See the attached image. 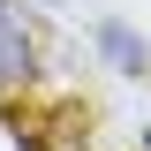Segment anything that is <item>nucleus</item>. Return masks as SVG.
Wrapping results in <instances>:
<instances>
[{
	"instance_id": "f257e3e1",
	"label": "nucleus",
	"mask_w": 151,
	"mask_h": 151,
	"mask_svg": "<svg viewBox=\"0 0 151 151\" xmlns=\"http://www.w3.org/2000/svg\"><path fill=\"white\" fill-rule=\"evenodd\" d=\"M30 60H38V53H30V30H23V15L0 0V83H23Z\"/></svg>"
},
{
	"instance_id": "f03ea898",
	"label": "nucleus",
	"mask_w": 151,
	"mask_h": 151,
	"mask_svg": "<svg viewBox=\"0 0 151 151\" xmlns=\"http://www.w3.org/2000/svg\"><path fill=\"white\" fill-rule=\"evenodd\" d=\"M98 45H106V60H113V68H121V76H144V38H136L129 30V23H98Z\"/></svg>"
},
{
	"instance_id": "7ed1b4c3",
	"label": "nucleus",
	"mask_w": 151,
	"mask_h": 151,
	"mask_svg": "<svg viewBox=\"0 0 151 151\" xmlns=\"http://www.w3.org/2000/svg\"><path fill=\"white\" fill-rule=\"evenodd\" d=\"M144 151H151V129H144Z\"/></svg>"
}]
</instances>
